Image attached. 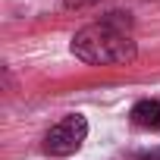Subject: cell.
Masks as SVG:
<instances>
[{"label":"cell","mask_w":160,"mask_h":160,"mask_svg":"<svg viewBox=\"0 0 160 160\" xmlns=\"http://www.w3.org/2000/svg\"><path fill=\"white\" fill-rule=\"evenodd\" d=\"M129 28V13H107L101 22L75 32L72 53L88 66H126L138 57V44L132 41Z\"/></svg>","instance_id":"obj_1"},{"label":"cell","mask_w":160,"mask_h":160,"mask_svg":"<svg viewBox=\"0 0 160 160\" xmlns=\"http://www.w3.org/2000/svg\"><path fill=\"white\" fill-rule=\"evenodd\" d=\"M85 138H88V119L82 113H69L57 126L47 129V135H44V154H50V157H69V154H75L78 148L85 144Z\"/></svg>","instance_id":"obj_2"},{"label":"cell","mask_w":160,"mask_h":160,"mask_svg":"<svg viewBox=\"0 0 160 160\" xmlns=\"http://www.w3.org/2000/svg\"><path fill=\"white\" fill-rule=\"evenodd\" d=\"M129 119H132V126H138V129L157 132V129H160V101H157V98H141V101L129 110Z\"/></svg>","instance_id":"obj_3"},{"label":"cell","mask_w":160,"mask_h":160,"mask_svg":"<svg viewBox=\"0 0 160 160\" xmlns=\"http://www.w3.org/2000/svg\"><path fill=\"white\" fill-rule=\"evenodd\" d=\"M98 0H63L66 10H85V7H94Z\"/></svg>","instance_id":"obj_4"},{"label":"cell","mask_w":160,"mask_h":160,"mask_svg":"<svg viewBox=\"0 0 160 160\" xmlns=\"http://www.w3.org/2000/svg\"><path fill=\"white\" fill-rule=\"evenodd\" d=\"M135 160H160V148H151V151H144V154H138Z\"/></svg>","instance_id":"obj_5"}]
</instances>
